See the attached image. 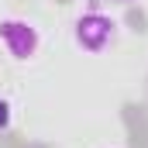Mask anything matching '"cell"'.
<instances>
[{
  "label": "cell",
  "mask_w": 148,
  "mask_h": 148,
  "mask_svg": "<svg viewBox=\"0 0 148 148\" xmlns=\"http://www.w3.org/2000/svg\"><path fill=\"white\" fill-rule=\"evenodd\" d=\"M0 38H3V45L10 48L14 59H31L38 52V31L28 21H3V24H0Z\"/></svg>",
  "instance_id": "7a4b0ae2"
},
{
  "label": "cell",
  "mask_w": 148,
  "mask_h": 148,
  "mask_svg": "<svg viewBox=\"0 0 148 148\" xmlns=\"http://www.w3.org/2000/svg\"><path fill=\"white\" fill-rule=\"evenodd\" d=\"M114 38H117V24L110 17H103V14H86V17L76 21V45L86 48V52H93V55H100L103 48H110Z\"/></svg>",
  "instance_id": "6da1fadb"
},
{
  "label": "cell",
  "mask_w": 148,
  "mask_h": 148,
  "mask_svg": "<svg viewBox=\"0 0 148 148\" xmlns=\"http://www.w3.org/2000/svg\"><path fill=\"white\" fill-rule=\"evenodd\" d=\"M7 124H10V107L7 100H0V131H7Z\"/></svg>",
  "instance_id": "3957f363"
},
{
  "label": "cell",
  "mask_w": 148,
  "mask_h": 148,
  "mask_svg": "<svg viewBox=\"0 0 148 148\" xmlns=\"http://www.w3.org/2000/svg\"><path fill=\"white\" fill-rule=\"evenodd\" d=\"M97 3H134V0H97Z\"/></svg>",
  "instance_id": "277c9868"
}]
</instances>
